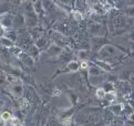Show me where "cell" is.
Returning <instances> with one entry per match:
<instances>
[{"instance_id": "obj_1", "label": "cell", "mask_w": 134, "mask_h": 126, "mask_svg": "<svg viewBox=\"0 0 134 126\" xmlns=\"http://www.w3.org/2000/svg\"><path fill=\"white\" fill-rule=\"evenodd\" d=\"M124 55V53L118 49L115 45L113 44H105L101 50L99 51V60L104 61V62H108L109 61H115L120 58H122Z\"/></svg>"}, {"instance_id": "obj_2", "label": "cell", "mask_w": 134, "mask_h": 126, "mask_svg": "<svg viewBox=\"0 0 134 126\" xmlns=\"http://www.w3.org/2000/svg\"><path fill=\"white\" fill-rule=\"evenodd\" d=\"M88 31L92 38L104 37V27L100 22H92L88 26Z\"/></svg>"}, {"instance_id": "obj_3", "label": "cell", "mask_w": 134, "mask_h": 126, "mask_svg": "<svg viewBox=\"0 0 134 126\" xmlns=\"http://www.w3.org/2000/svg\"><path fill=\"white\" fill-rule=\"evenodd\" d=\"M62 52H63V49H62V48L54 44V43H52V44H50L49 47H48V49L46 51L41 52V55L44 54V56L47 58V59H53V58L60 56V54Z\"/></svg>"}, {"instance_id": "obj_4", "label": "cell", "mask_w": 134, "mask_h": 126, "mask_svg": "<svg viewBox=\"0 0 134 126\" xmlns=\"http://www.w3.org/2000/svg\"><path fill=\"white\" fill-rule=\"evenodd\" d=\"M9 92L15 96L17 99H21L23 95V92H25V89H23V84L21 81H19L18 83L12 84L9 86Z\"/></svg>"}, {"instance_id": "obj_5", "label": "cell", "mask_w": 134, "mask_h": 126, "mask_svg": "<svg viewBox=\"0 0 134 126\" xmlns=\"http://www.w3.org/2000/svg\"><path fill=\"white\" fill-rule=\"evenodd\" d=\"M0 26L3 27L6 30H8V29H12V27H13V17L10 13L0 14Z\"/></svg>"}, {"instance_id": "obj_6", "label": "cell", "mask_w": 134, "mask_h": 126, "mask_svg": "<svg viewBox=\"0 0 134 126\" xmlns=\"http://www.w3.org/2000/svg\"><path fill=\"white\" fill-rule=\"evenodd\" d=\"M51 39L53 40V43L57 45H59L60 48H62L63 49V47L69 43L68 39H66V37H64V35H62V33L60 32H54L53 35H52Z\"/></svg>"}, {"instance_id": "obj_7", "label": "cell", "mask_w": 134, "mask_h": 126, "mask_svg": "<svg viewBox=\"0 0 134 126\" xmlns=\"http://www.w3.org/2000/svg\"><path fill=\"white\" fill-rule=\"evenodd\" d=\"M105 44H108V43L105 42L104 37L92 38V39H91V48H92L93 51H98L99 52Z\"/></svg>"}, {"instance_id": "obj_8", "label": "cell", "mask_w": 134, "mask_h": 126, "mask_svg": "<svg viewBox=\"0 0 134 126\" xmlns=\"http://www.w3.org/2000/svg\"><path fill=\"white\" fill-rule=\"evenodd\" d=\"M27 27L26 25V17L23 13H17L15 17H13V29H21Z\"/></svg>"}, {"instance_id": "obj_9", "label": "cell", "mask_w": 134, "mask_h": 126, "mask_svg": "<svg viewBox=\"0 0 134 126\" xmlns=\"http://www.w3.org/2000/svg\"><path fill=\"white\" fill-rule=\"evenodd\" d=\"M123 108H124L123 103H113V104L110 105V107H109L110 112H111L113 115H116V116L121 115L123 113Z\"/></svg>"}, {"instance_id": "obj_10", "label": "cell", "mask_w": 134, "mask_h": 126, "mask_svg": "<svg viewBox=\"0 0 134 126\" xmlns=\"http://www.w3.org/2000/svg\"><path fill=\"white\" fill-rule=\"evenodd\" d=\"M88 72H89V77H91V76H98V75H103V73H104V72L100 69L97 64H94V63H91V64H90Z\"/></svg>"}, {"instance_id": "obj_11", "label": "cell", "mask_w": 134, "mask_h": 126, "mask_svg": "<svg viewBox=\"0 0 134 126\" xmlns=\"http://www.w3.org/2000/svg\"><path fill=\"white\" fill-rule=\"evenodd\" d=\"M105 81H107V79H105L104 75H98V76L90 77V84L92 86H99L100 88V85H102Z\"/></svg>"}, {"instance_id": "obj_12", "label": "cell", "mask_w": 134, "mask_h": 126, "mask_svg": "<svg viewBox=\"0 0 134 126\" xmlns=\"http://www.w3.org/2000/svg\"><path fill=\"white\" fill-rule=\"evenodd\" d=\"M118 88H119L120 91H121V93H123L125 96H126L127 94H130L131 91H132V86L130 85V83H129V82H125V81L120 82Z\"/></svg>"}, {"instance_id": "obj_13", "label": "cell", "mask_w": 134, "mask_h": 126, "mask_svg": "<svg viewBox=\"0 0 134 126\" xmlns=\"http://www.w3.org/2000/svg\"><path fill=\"white\" fill-rule=\"evenodd\" d=\"M27 53H28V54H29V55L32 58L33 60H36L37 58H39V56L41 55V51H40V50L36 47L35 43H33V44H31V45H29Z\"/></svg>"}, {"instance_id": "obj_14", "label": "cell", "mask_w": 134, "mask_h": 126, "mask_svg": "<svg viewBox=\"0 0 134 126\" xmlns=\"http://www.w3.org/2000/svg\"><path fill=\"white\" fill-rule=\"evenodd\" d=\"M113 25L115 28H124L126 26V17L125 16H116L113 20Z\"/></svg>"}, {"instance_id": "obj_15", "label": "cell", "mask_w": 134, "mask_h": 126, "mask_svg": "<svg viewBox=\"0 0 134 126\" xmlns=\"http://www.w3.org/2000/svg\"><path fill=\"white\" fill-rule=\"evenodd\" d=\"M19 58H21V61L25 63L27 66H32L35 64V60H33L27 52H21L20 54H19Z\"/></svg>"}, {"instance_id": "obj_16", "label": "cell", "mask_w": 134, "mask_h": 126, "mask_svg": "<svg viewBox=\"0 0 134 126\" xmlns=\"http://www.w3.org/2000/svg\"><path fill=\"white\" fill-rule=\"evenodd\" d=\"M66 69H68L69 72L71 73H74V72H78L80 70V62L76 60H71L68 62L66 64Z\"/></svg>"}, {"instance_id": "obj_17", "label": "cell", "mask_w": 134, "mask_h": 126, "mask_svg": "<svg viewBox=\"0 0 134 126\" xmlns=\"http://www.w3.org/2000/svg\"><path fill=\"white\" fill-rule=\"evenodd\" d=\"M3 37H6L8 38L9 40H11L12 42H17L18 41V33L16 32L15 29H8V30H6V32H4V36Z\"/></svg>"}, {"instance_id": "obj_18", "label": "cell", "mask_w": 134, "mask_h": 126, "mask_svg": "<svg viewBox=\"0 0 134 126\" xmlns=\"http://www.w3.org/2000/svg\"><path fill=\"white\" fill-rule=\"evenodd\" d=\"M35 44H36V47L38 48V49L42 52L44 50V48L47 47V44H48V39L42 36V37H40L39 39H37V40L35 41Z\"/></svg>"}, {"instance_id": "obj_19", "label": "cell", "mask_w": 134, "mask_h": 126, "mask_svg": "<svg viewBox=\"0 0 134 126\" xmlns=\"http://www.w3.org/2000/svg\"><path fill=\"white\" fill-rule=\"evenodd\" d=\"M93 63L94 64H97L103 72H110L112 70L111 65H110L108 62H104V61H101V60H97V61H94Z\"/></svg>"}, {"instance_id": "obj_20", "label": "cell", "mask_w": 134, "mask_h": 126, "mask_svg": "<svg viewBox=\"0 0 134 126\" xmlns=\"http://www.w3.org/2000/svg\"><path fill=\"white\" fill-rule=\"evenodd\" d=\"M0 45H2L6 49H11L15 47V42H12L11 40H9L6 37H1L0 38Z\"/></svg>"}, {"instance_id": "obj_21", "label": "cell", "mask_w": 134, "mask_h": 126, "mask_svg": "<svg viewBox=\"0 0 134 126\" xmlns=\"http://www.w3.org/2000/svg\"><path fill=\"white\" fill-rule=\"evenodd\" d=\"M90 55V52L89 50H85V49H80L78 52H76V58L82 62V61H87V59Z\"/></svg>"}, {"instance_id": "obj_22", "label": "cell", "mask_w": 134, "mask_h": 126, "mask_svg": "<svg viewBox=\"0 0 134 126\" xmlns=\"http://www.w3.org/2000/svg\"><path fill=\"white\" fill-rule=\"evenodd\" d=\"M101 88L105 91V93H109V92H115V85H114V83L111 81H105L102 84Z\"/></svg>"}, {"instance_id": "obj_23", "label": "cell", "mask_w": 134, "mask_h": 126, "mask_svg": "<svg viewBox=\"0 0 134 126\" xmlns=\"http://www.w3.org/2000/svg\"><path fill=\"white\" fill-rule=\"evenodd\" d=\"M116 99H118V94L115 92H109V93L105 94L103 100H105V102H108L109 104H113V102H115Z\"/></svg>"}, {"instance_id": "obj_24", "label": "cell", "mask_w": 134, "mask_h": 126, "mask_svg": "<svg viewBox=\"0 0 134 126\" xmlns=\"http://www.w3.org/2000/svg\"><path fill=\"white\" fill-rule=\"evenodd\" d=\"M124 16L126 18H134V4H130L124 9Z\"/></svg>"}, {"instance_id": "obj_25", "label": "cell", "mask_w": 134, "mask_h": 126, "mask_svg": "<svg viewBox=\"0 0 134 126\" xmlns=\"http://www.w3.org/2000/svg\"><path fill=\"white\" fill-rule=\"evenodd\" d=\"M75 3V8H76V10L80 11V12H82L84 13L85 11V8H87V1H74Z\"/></svg>"}, {"instance_id": "obj_26", "label": "cell", "mask_w": 134, "mask_h": 126, "mask_svg": "<svg viewBox=\"0 0 134 126\" xmlns=\"http://www.w3.org/2000/svg\"><path fill=\"white\" fill-rule=\"evenodd\" d=\"M19 81H20V79H19L18 76L13 75V74H7V83L8 84H10V85L16 84Z\"/></svg>"}, {"instance_id": "obj_27", "label": "cell", "mask_w": 134, "mask_h": 126, "mask_svg": "<svg viewBox=\"0 0 134 126\" xmlns=\"http://www.w3.org/2000/svg\"><path fill=\"white\" fill-rule=\"evenodd\" d=\"M0 117L2 118L3 122H10L11 118H12V116H11V113L9 112V111H3V112L0 113Z\"/></svg>"}, {"instance_id": "obj_28", "label": "cell", "mask_w": 134, "mask_h": 126, "mask_svg": "<svg viewBox=\"0 0 134 126\" xmlns=\"http://www.w3.org/2000/svg\"><path fill=\"white\" fill-rule=\"evenodd\" d=\"M72 17H73V19L76 21V22H79V21H82L83 20V13L82 12H80V11H78V10H73L72 11Z\"/></svg>"}, {"instance_id": "obj_29", "label": "cell", "mask_w": 134, "mask_h": 126, "mask_svg": "<svg viewBox=\"0 0 134 126\" xmlns=\"http://www.w3.org/2000/svg\"><path fill=\"white\" fill-rule=\"evenodd\" d=\"M105 91L100 86V88H98L97 89V91H95V95H97V98L98 99H100V100H103L104 99V96H105Z\"/></svg>"}, {"instance_id": "obj_30", "label": "cell", "mask_w": 134, "mask_h": 126, "mask_svg": "<svg viewBox=\"0 0 134 126\" xmlns=\"http://www.w3.org/2000/svg\"><path fill=\"white\" fill-rule=\"evenodd\" d=\"M10 123H11V126H21V121L18 117H12Z\"/></svg>"}, {"instance_id": "obj_31", "label": "cell", "mask_w": 134, "mask_h": 126, "mask_svg": "<svg viewBox=\"0 0 134 126\" xmlns=\"http://www.w3.org/2000/svg\"><path fill=\"white\" fill-rule=\"evenodd\" d=\"M28 105H29V103H28V101L26 99H21L20 101H19V106H20L21 110H25Z\"/></svg>"}, {"instance_id": "obj_32", "label": "cell", "mask_w": 134, "mask_h": 126, "mask_svg": "<svg viewBox=\"0 0 134 126\" xmlns=\"http://www.w3.org/2000/svg\"><path fill=\"white\" fill-rule=\"evenodd\" d=\"M89 66H90V63L88 61L80 62V69H82V70H89Z\"/></svg>"}, {"instance_id": "obj_33", "label": "cell", "mask_w": 134, "mask_h": 126, "mask_svg": "<svg viewBox=\"0 0 134 126\" xmlns=\"http://www.w3.org/2000/svg\"><path fill=\"white\" fill-rule=\"evenodd\" d=\"M7 82V74L4 73H0V85H2L3 83Z\"/></svg>"}, {"instance_id": "obj_34", "label": "cell", "mask_w": 134, "mask_h": 126, "mask_svg": "<svg viewBox=\"0 0 134 126\" xmlns=\"http://www.w3.org/2000/svg\"><path fill=\"white\" fill-rule=\"evenodd\" d=\"M71 123H72V118L71 117H65L64 121H62V124H63L64 126H70Z\"/></svg>"}, {"instance_id": "obj_35", "label": "cell", "mask_w": 134, "mask_h": 126, "mask_svg": "<svg viewBox=\"0 0 134 126\" xmlns=\"http://www.w3.org/2000/svg\"><path fill=\"white\" fill-rule=\"evenodd\" d=\"M53 95H54V96H60V95H61V91L58 90V89H54V90H53Z\"/></svg>"}, {"instance_id": "obj_36", "label": "cell", "mask_w": 134, "mask_h": 126, "mask_svg": "<svg viewBox=\"0 0 134 126\" xmlns=\"http://www.w3.org/2000/svg\"><path fill=\"white\" fill-rule=\"evenodd\" d=\"M0 126H6V122H3L1 117H0Z\"/></svg>"}, {"instance_id": "obj_37", "label": "cell", "mask_w": 134, "mask_h": 126, "mask_svg": "<svg viewBox=\"0 0 134 126\" xmlns=\"http://www.w3.org/2000/svg\"><path fill=\"white\" fill-rule=\"evenodd\" d=\"M130 81H131L132 84H134V74H132V75L130 76Z\"/></svg>"}, {"instance_id": "obj_38", "label": "cell", "mask_w": 134, "mask_h": 126, "mask_svg": "<svg viewBox=\"0 0 134 126\" xmlns=\"http://www.w3.org/2000/svg\"><path fill=\"white\" fill-rule=\"evenodd\" d=\"M108 126H110V125H108Z\"/></svg>"}]
</instances>
